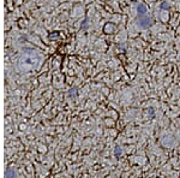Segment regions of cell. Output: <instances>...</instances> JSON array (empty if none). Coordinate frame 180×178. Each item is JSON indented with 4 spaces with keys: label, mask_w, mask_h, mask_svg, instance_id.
Listing matches in <instances>:
<instances>
[{
    "label": "cell",
    "mask_w": 180,
    "mask_h": 178,
    "mask_svg": "<svg viewBox=\"0 0 180 178\" xmlns=\"http://www.w3.org/2000/svg\"><path fill=\"white\" fill-rule=\"evenodd\" d=\"M138 22H139V25L142 28H148L151 25V18L145 13H139L138 12Z\"/></svg>",
    "instance_id": "cell-1"
},
{
    "label": "cell",
    "mask_w": 180,
    "mask_h": 178,
    "mask_svg": "<svg viewBox=\"0 0 180 178\" xmlns=\"http://www.w3.org/2000/svg\"><path fill=\"white\" fill-rule=\"evenodd\" d=\"M109 29H111V31L113 33V31L115 30V25H113V24H107V25H106V28H104V31L109 34Z\"/></svg>",
    "instance_id": "cell-2"
},
{
    "label": "cell",
    "mask_w": 180,
    "mask_h": 178,
    "mask_svg": "<svg viewBox=\"0 0 180 178\" xmlns=\"http://www.w3.org/2000/svg\"><path fill=\"white\" fill-rule=\"evenodd\" d=\"M138 12H139V13H145V12H147L145 6H144V5H139V6H138Z\"/></svg>",
    "instance_id": "cell-3"
},
{
    "label": "cell",
    "mask_w": 180,
    "mask_h": 178,
    "mask_svg": "<svg viewBox=\"0 0 180 178\" xmlns=\"http://www.w3.org/2000/svg\"><path fill=\"white\" fill-rule=\"evenodd\" d=\"M115 154H117V155H119V154H121V149H120L119 147H117V148H115Z\"/></svg>",
    "instance_id": "cell-4"
},
{
    "label": "cell",
    "mask_w": 180,
    "mask_h": 178,
    "mask_svg": "<svg viewBox=\"0 0 180 178\" xmlns=\"http://www.w3.org/2000/svg\"><path fill=\"white\" fill-rule=\"evenodd\" d=\"M162 9H169V6H167V5H162Z\"/></svg>",
    "instance_id": "cell-5"
}]
</instances>
